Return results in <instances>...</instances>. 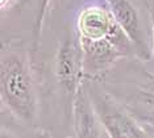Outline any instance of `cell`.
Wrapping results in <instances>:
<instances>
[{"instance_id": "6da1fadb", "label": "cell", "mask_w": 154, "mask_h": 138, "mask_svg": "<svg viewBox=\"0 0 154 138\" xmlns=\"http://www.w3.org/2000/svg\"><path fill=\"white\" fill-rule=\"evenodd\" d=\"M0 95L3 105L25 124H34L38 116V99L33 70L26 53L17 49L2 50Z\"/></svg>"}, {"instance_id": "7a4b0ae2", "label": "cell", "mask_w": 154, "mask_h": 138, "mask_svg": "<svg viewBox=\"0 0 154 138\" xmlns=\"http://www.w3.org/2000/svg\"><path fill=\"white\" fill-rule=\"evenodd\" d=\"M88 91L108 138H152L137 120L107 92L97 88H88Z\"/></svg>"}, {"instance_id": "3957f363", "label": "cell", "mask_w": 154, "mask_h": 138, "mask_svg": "<svg viewBox=\"0 0 154 138\" xmlns=\"http://www.w3.org/2000/svg\"><path fill=\"white\" fill-rule=\"evenodd\" d=\"M54 74L59 86L71 100L85 82L83 51L76 32H66L59 42L54 59Z\"/></svg>"}, {"instance_id": "277c9868", "label": "cell", "mask_w": 154, "mask_h": 138, "mask_svg": "<svg viewBox=\"0 0 154 138\" xmlns=\"http://www.w3.org/2000/svg\"><path fill=\"white\" fill-rule=\"evenodd\" d=\"M101 2L108 7L117 25L131 40L136 55L145 61L152 58V48L146 40L148 36L143 30L138 9L136 8L132 0H101Z\"/></svg>"}, {"instance_id": "5b68a950", "label": "cell", "mask_w": 154, "mask_h": 138, "mask_svg": "<svg viewBox=\"0 0 154 138\" xmlns=\"http://www.w3.org/2000/svg\"><path fill=\"white\" fill-rule=\"evenodd\" d=\"M122 30L115 21L104 3L90 4L79 11L75 21V32L79 40H100Z\"/></svg>"}, {"instance_id": "8992f818", "label": "cell", "mask_w": 154, "mask_h": 138, "mask_svg": "<svg viewBox=\"0 0 154 138\" xmlns=\"http://www.w3.org/2000/svg\"><path fill=\"white\" fill-rule=\"evenodd\" d=\"M72 126L75 138H103V125L94 107L86 80L72 99Z\"/></svg>"}, {"instance_id": "52a82bcc", "label": "cell", "mask_w": 154, "mask_h": 138, "mask_svg": "<svg viewBox=\"0 0 154 138\" xmlns=\"http://www.w3.org/2000/svg\"><path fill=\"white\" fill-rule=\"evenodd\" d=\"M51 0H38V5L36 11V16H34L33 21V34H34V42H38L41 38V33H42V26L45 23V17L48 13V8L50 5Z\"/></svg>"}, {"instance_id": "ba28073f", "label": "cell", "mask_w": 154, "mask_h": 138, "mask_svg": "<svg viewBox=\"0 0 154 138\" xmlns=\"http://www.w3.org/2000/svg\"><path fill=\"white\" fill-rule=\"evenodd\" d=\"M148 78L145 82L140 83L137 86V94L138 97L143 104L149 105L154 109V76L150 74H146Z\"/></svg>"}, {"instance_id": "9c48e42d", "label": "cell", "mask_w": 154, "mask_h": 138, "mask_svg": "<svg viewBox=\"0 0 154 138\" xmlns=\"http://www.w3.org/2000/svg\"><path fill=\"white\" fill-rule=\"evenodd\" d=\"M146 8L150 17V28H152V57H154V0H146Z\"/></svg>"}, {"instance_id": "30bf717a", "label": "cell", "mask_w": 154, "mask_h": 138, "mask_svg": "<svg viewBox=\"0 0 154 138\" xmlns=\"http://www.w3.org/2000/svg\"><path fill=\"white\" fill-rule=\"evenodd\" d=\"M9 4H11V0H0V7L3 12L7 9V7H9Z\"/></svg>"}, {"instance_id": "8fae6325", "label": "cell", "mask_w": 154, "mask_h": 138, "mask_svg": "<svg viewBox=\"0 0 154 138\" xmlns=\"http://www.w3.org/2000/svg\"><path fill=\"white\" fill-rule=\"evenodd\" d=\"M28 2H30V0H19V2H17V4H19V5H24Z\"/></svg>"}]
</instances>
